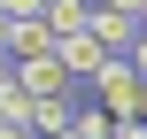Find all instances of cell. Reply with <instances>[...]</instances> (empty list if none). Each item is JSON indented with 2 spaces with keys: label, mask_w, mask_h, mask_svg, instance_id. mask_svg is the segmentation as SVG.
<instances>
[{
  "label": "cell",
  "mask_w": 147,
  "mask_h": 139,
  "mask_svg": "<svg viewBox=\"0 0 147 139\" xmlns=\"http://www.w3.org/2000/svg\"><path fill=\"white\" fill-rule=\"evenodd\" d=\"M93 101H101L116 124H132V116H140V101H147V77L132 70V54H109V70L93 77Z\"/></svg>",
  "instance_id": "1"
},
{
  "label": "cell",
  "mask_w": 147,
  "mask_h": 139,
  "mask_svg": "<svg viewBox=\"0 0 147 139\" xmlns=\"http://www.w3.org/2000/svg\"><path fill=\"white\" fill-rule=\"evenodd\" d=\"M93 39H101L109 54H132V46L147 39V23H140V15H124V8H93Z\"/></svg>",
  "instance_id": "2"
},
{
  "label": "cell",
  "mask_w": 147,
  "mask_h": 139,
  "mask_svg": "<svg viewBox=\"0 0 147 139\" xmlns=\"http://www.w3.org/2000/svg\"><path fill=\"white\" fill-rule=\"evenodd\" d=\"M93 8H101V0H54V8H47L54 39H85V31H93Z\"/></svg>",
  "instance_id": "3"
},
{
  "label": "cell",
  "mask_w": 147,
  "mask_h": 139,
  "mask_svg": "<svg viewBox=\"0 0 147 139\" xmlns=\"http://www.w3.org/2000/svg\"><path fill=\"white\" fill-rule=\"evenodd\" d=\"M8 46H16V15L0 8V54H8ZM8 62H16V54H8Z\"/></svg>",
  "instance_id": "4"
},
{
  "label": "cell",
  "mask_w": 147,
  "mask_h": 139,
  "mask_svg": "<svg viewBox=\"0 0 147 139\" xmlns=\"http://www.w3.org/2000/svg\"><path fill=\"white\" fill-rule=\"evenodd\" d=\"M101 8H124V15H147V0H101Z\"/></svg>",
  "instance_id": "5"
},
{
  "label": "cell",
  "mask_w": 147,
  "mask_h": 139,
  "mask_svg": "<svg viewBox=\"0 0 147 139\" xmlns=\"http://www.w3.org/2000/svg\"><path fill=\"white\" fill-rule=\"evenodd\" d=\"M132 70H140V77H147V39H140V46H132Z\"/></svg>",
  "instance_id": "6"
},
{
  "label": "cell",
  "mask_w": 147,
  "mask_h": 139,
  "mask_svg": "<svg viewBox=\"0 0 147 139\" xmlns=\"http://www.w3.org/2000/svg\"><path fill=\"white\" fill-rule=\"evenodd\" d=\"M140 124H147V101H140Z\"/></svg>",
  "instance_id": "7"
},
{
  "label": "cell",
  "mask_w": 147,
  "mask_h": 139,
  "mask_svg": "<svg viewBox=\"0 0 147 139\" xmlns=\"http://www.w3.org/2000/svg\"><path fill=\"white\" fill-rule=\"evenodd\" d=\"M0 132H8V116H0Z\"/></svg>",
  "instance_id": "8"
},
{
  "label": "cell",
  "mask_w": 147,
  "mask_h": 139,
  "mask_svg": "<svg viewBox=\"0 0 147 139\" xmlns=\"http://www.w3.org/2000/svg\"><path fill=\"white\" fill-rule=\"evenodd\" d=\"M140 23H147V15H140Z\"/></svg>",
  "instance_id": "9"
}]
</instances>
